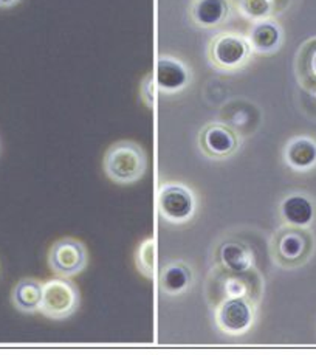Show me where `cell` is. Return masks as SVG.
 Segmentation results:
<instances>
[{
    "label": "cell",
    "instance_id": "obj_13",
    "mask_svg": "<svg viewBox=\"0 0 316 355\" xmlns=\"http://www.w3.org/2000/svg\"><path fill=\"white\" fill-rule=\"evenodd\" d=\"M282 225L308 228L316 218V205L307 194L290 193L279 202Z\"/></svg>",
    "mask_w": 316,
    "mask_h": 355
},
{
    "label": "cell",
    "instance_id": "obj_6",
    "mask_svg": "<svg viewBox=\"0 0 316 355\" xmlns=\"http://www.w3.org/2000/svg\"><path fill=\"white\" fill-rule=\"evenodd\" d=\"M79 302L81 293L75 282L70 281V278L56 276L44 282L42 304L39 312L50 320L62 321L78 311Z\"/></svg>",
    "mask_w": 316,
    "mask_h": 355
},
{
    "label": "cell",
    "instance_id": "obj_2",
    "mask_svg": "<svg viewBox=\"0 0 316 355\" xmlns=\"http://www.w3.org/2000/svg\"><path fill=\"white\" fill-rule=\"evenodd\" d=\"M208 62L220 73H237L252 61L254 51L247 35L239 31H220L208 44Z\"/></svg>",
    "mask_w": 316,
    "mask_h": 355
},
{
    "label": "cell",
    "instance_id": "obj_3",
    "mask_svg": "<svg viewBox=\"0 0 316 355\" xmlns=\"http://www.w3.org/2000/svg\"><path fill=\"white\" fill-rule=\"evenodd\" d=\"M315 248L312 233L307 228L282 225L270 241V256L273 262L286 270L304 266L310 259Z\"/></svg>",
    "mask_w": 316,
    "mask_h": 355
},
{
    "label": "cell",
    "instance_id": "obj_21",
    "mask_svg": "<svg viewBox=\"0 0 316 355\" xmlns=\"http://www.w3.org/2000/svg\"><path fill=\"white\" fill-rule=\"evenodd\" d=\"M155 83H154V76L152 73H150L146 80L143 81V85H141V96H143V101L144 104L149 109L154 107V103H155Z\"/></svg>",
    "mask_w": 316,
    "mask_h": 355
},
{
    "label": "cell",
    "instance_id": "obj_15",
    "mask_svg": "<svg viewBox=\"0 0 316 355\" xmlns=\"http://www.w3.org/2000/svg\"><path fill=\"white\" fill-rule=\"evenodd\" d=\"M220 293L222 300L248 297L259 301L262 295V278L258 270L242 275L220 270Z\"/></svg>",
    "mask_w": 316,
    "mask_h": 355
},
{
    "label": "cell",
    "instance_id": "obj_9",
    "mask_svg": "<svg viewBox=\"0 0 316 355\" xmlns=\"http://www.w3.org/2000/svg\"><path fill=\"white\" fill-rule=\"evenodd\" d=\"M152 76L155 89L163 95H179L193 81L189 65L170 55H160L155 59Z\"/></svg>",
    "mask_w": 316,
    "mask_h": 355
},
{
    "label": "cell",
    "instance_id": "obj_16",
    "mask_svg": "<svg viewBox=\"0 0 316 355\" xmlns=\"http://www.w3.org/2000/svg\"><path fill=\"white\" fill-rule=\"evenodd\" d=\"M284 160L298 173H307L313 169L316 166V141L306 135L292 138L286 144Z\"/></svg>",
    "mask_w": 316,
    "mask_h": 355
},
{
    "label": "cell",
    "instance_id": "obj_10",
    "mask_svg": "<svg viewBox=\"0 0 316 355\" xmlns=\"http://www.w3.org/2000/svg\"><path fill=\"white\" fill-rule=\"evenodd\" d=\"M214 264L216 270L242 275L256 270V256L247 242L228 239L216 247Z\"/></svg>",
    "mask_w": 316,
    "mask_h": 355
},
{
    "label": "cell",
    "instance_id": "obj_17",
    "mask_svg": "<svg viewBox=\"0 0 316 355\" xmlns=\"http://www.w3.org/2000/svg\"><path fill=\"white\" fill-rule=\"evenodd\" d=\"M44 282L35 278H24L12 288L11 302L19 312L36 313L42 304Z\"/></svg>",
    "mask_w": 316,
    "mask_h": 355
},
{
    "label": "cell",
    "instance_id": "obj_7",
    "mask_svg": "<svg viewBox=\"0 0 316 355\" xmlns=\"http://www.w3.org/2000/svg\"><path fill=\"white\" fill-rule=\"evenodd\" d=\"M242 146V137L223 123H208L199 132V149L209 160L223 162L234 157Z\"/></svg>",
    "mask_w": 316,
    "mask_h": 355
},
{
    "label": "cell",
    "instance_id": "obj_8",
    "mask_svg": "<svg viewBox=\"0 0 316 355\" xmlns=\"http://www.w3.org/2000/svg\"><path fill=\"white\" fill-rule=\"evenodd\" d=\"M89 253L84 242L75 238H62L50 247L49 267L56 276L73 278L87 267Z\"/></svg>",
    "mask_w": 316,
    "mask_h": 355
},
{
    "label": "cell",
    "instance_id": "obj_19",
    "mask_svg": "<svg viewBox=\"0 0 316 355\" xmlns=\"http://www.w3.org/2000/svg\"><path fill=\"white\" fill-rule=\"evenodd\" d=\"M135 267L146 279H155L157 275V244L154 238L141 241L135 250Z\"/></svg>",
    "mask_w": 316,
    "mask_h": 355
},
{
    "label": "cell",
    "instance_id": "obj_5",
    "mask_svg": "<svg viewBox=\"0 0 316 355\" xmlns=\"http://www.w3.org/2000/svg\"><path fill=\"white\" fill-rule=\"evenodd\" d=\"M259 317V301L253 298H225L216 306L214 323L219 332L231 338L253 331Z\"/></svg>",
    "mask_w": 316,
    "mask_h": 355
},
{
    "label": "cell",
    "instance_id": "obj_22",
    "mask_svg": "<svg viewBox=\"0 0 316 355\" xmlns=\"http://www.w3.org/2000/svg\"><path fill=\"white\" fill-rule=\"evenodd\" d=\"M21 2L22 0H0V8H12Z\"/></svg>",
    "mask_w": 316,
    "mask_h": 355
},
{
    "label": "cell",
    "instance_id": "obj_14",
    "mask_svg": "<svg viewBox=\"0 0 316 355\" xmlns=\"http://www.w3.org/2000/svg\"><path fill=\"white\" fill-rule=\"evenodd\" d=\"M231 8V0H193L189 5V19L199 28H217L228 21Z\"/></svg>",
    "mask_w": 316,
    "mask_h": 355
},
{
    "label": "cell",
    "instance_id": "obj_20",
    "mask_svg": "<svg viewBox=\"0 0 316 355\" xmlns=\"http://www.w3.org/2000/svg\"><path fill=\"white\" fill-rule=\"evenodd\" d=\"M278 0H233L239 15L249 22L273 17Z\"/></svg>",
    "mask_w": 316,
    "mask_h": 355
},
{
    "label": "cell",
    "instance_id": "obj_1",
    "mask_svg": "<svg viewBox=\"0 0 316 355\" xmlns=\"http://www.w3.org/2000/svg\"><path fill=\"white\" fill-rule=\"evenodd\" d=\"M149 160L141 144L121 140L105 150L103 169L107 179L116 185H134L148 173Z\"/></svg>",
    "mask_w": 316,
    "mask_h": 355
},
{
    "label": "cell",
    "instance_id": "obj_12",
    "mask_svg": "<svg viewBox=\"0 0 316 355\" xmlns=\"http://www.w3.org/2000/svg\"><path fill=\"white\" fill-rule=\"evenodd\" d=\"M247 37L252 44L254 55L270 56L279 51L284 44V30L274 17H267L252 22Z\"/></svg>",
    "mask_w": 316,
    "mask_h": 355
},
{
    "label": "cell",
    "instance_id": "obj_11",
    "mask_svg": "<svg viewBox=\"0 0 316 355\" xmlns=\"http://www.w3.org/2000/svg\"><path fill=\"white\" fill-rule=\"evenodd\" d=\"M195 282L193 266L183 259H174L164 264L158 275V288L168 298H179L186 295Z\"/></svg>",
    "mask_w": 316,
    "mask_h": 355
},
{
    "label": "cell",
    "instance_id": "obj_4",
    "mask_svg": "<svg viewBox=\"0 0 316 355\" xmlns=\"http://www.w3.org/2000/svg\"><path fill=\"white\" fill-rule=\"evenodd\" d=\"M157 211L170 225H186L199 213V196L183 182H161L157 189Z\"/></svg>",
    "mask_w": 316,
    "mask_h": 355
},
{
    "label": "cell",
    "instance_id": "obj_18",
    "mask_svg": "<svg viewBox=\"0 0 316 355\" xmlns=\"http://www.w3.org/2000/svg\"><path fill=\"white\" fill-rule=\"evenodd\" d=\"M296 70L302 87L308 90H316V39L302 45L298 61H296Z\"/></svg>",
    "mask_w": 316,
    "mask_h": 355
}]
</instances>
